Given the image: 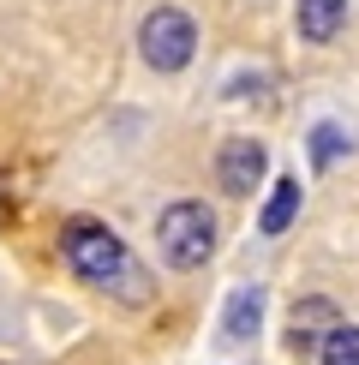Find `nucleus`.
Instances as JSON below:
<instances>
[{
  "mask_svg": "<svg viewBox=\"0 0 359 365\" xmlns=\"http://www.w3.org/2000/svg\"><path fill=\"white\" fill-rule=\"evenodd\" d=\"M60 252H66L72 276L90 282V287H132L126 299H138V269H132V252L120 246V234H108L102 222H72L60 234Z\"/></svg>",
  "mask_w": 359,
  "mask_h": 365,
  "instance_id": "1",
  "label": "nucleus"
},
{
  "mask_svg": "<svg viewBox=\"0 0 359 365\" xmlns=\"http://www.w3.org/2000/svg\"><path fill=\"white\" fill-rule=\"evenodd\" d=\"M293 216H299V180H276V192H269L258 227H264V234H288Z\"/></svg>",
  "mask_w": 359,
  "mask_h": 365,
  "instance_id": "8",
  "label": "nucleus"
},
{
  "mask_svg": "<svg viewBox=\"0 0 359 365\" xmlns=\"http://www.w3.org/2000/svg\"><path fill=\"white\" fill-rule=\"evenodd\" d=\"M0 365H12V359H0Z\"/></svg>",
  "mask_w": 359,
  "mask_h": 365,
  "instance_id": "11",
  "label": "nucleus"
},
{
  "mask_svg": "<svg viewBox=\"0 0 359 365\" xmlns=\"http://www.w3.org/2000/svg\"><path fill=\"white\" fill-rule=\"evenodd\" d=\"M341 150H348V132H341V126H329V120H323V126H311V162H318V168H329Z\"/></svg>",
  "mask_w": 359,
  "mask_h": 365,
  "instance_id": "10",
  "label": "nucleus"
},
{
  "mask_svg": "<svg viewBox=\"0 0 359 365\" xmlns=\"http://www.w3.org/2000/svg\"><path fill=\"white\" fill-rule=\"evenodd\" d=\"M335 324H341V317H335V306H329V299H318V294L299 299L293 317H288V341H293V354H318L323 336H329Z\"/></svg>",
  "mask_w": 359,
  "mask_h": 365,
  "instance_id": "5",
  "label": "nucleus"
},
{
  "mask_svg": "<svg viewBox=\"0 0 359 365\" xmlns=\"http://www.w3.org/2000/svg\"><path fill=\"white\" fill-rule=\"evenodd\" d=\"M258 324H264V294H258V287H239V294L228 299L222 329H228L234 341H251V336H258Z\"/></svg>",
  "mask_w": 359,
  "mask_h": 365,
  "instance_id": "7",
  "label": "nucleus"
},
{
  "mask_svg": "<svg viewBox=\"0 0 359 365\" xmlns=\"http://www.w3.org/2000/svg\"><path fill=\"white\" fill-rule=\"evenodd\" d=\"M293 19H299V36L306 42H335L341 24H348V0H299Z\"/></svg>",
  "mask_w": 359,
  "mask_h": 365,
  "instance_id": "6",
  "label": "nucleus"
},
{
  "mask_svg": "<svg viewBox=\"0 0 359 365\" xmlns=\"http://www.w3.org/2000/svg\"><path fill=\"white\" fill-rule=\"evenodd\" d=\"M318 365H359V324H335L318 347Z\"/></svg>",
  "mask_w": 359,
  "mask_h": 365,
  "instance_id": "9",
  "label": "nucleus"
},
{
  "mask_svg": "<svg viewBox=\"0 0 359 365\" xmlns=\"http://www.w3.org/2000/svg\"><path fill=\"white\" fill-rule=\"evenodd\" d=\"M156 246H162V257H168L174 269H204L209 252H216V216H209L204 204H192V197H180V204L162 210Z\"/></svg>",
  "mask_w": 359,
  "mask_h": 365,
  "instance_id": "2",
  "label": "nucleus"
},
{
  "mask_svg": "<svg viewBox=\"0 0 359 365\" xmlns=\"http://www.w3.org/2000/svg\"><path fill=\"white\" fill-rule=\"evenodd\" d=\"M192 48H198V24H192L180 6H156L144 19V30H138V54L156 72H180L192 60Z\"/></svg>",
  "mask_w": 359,
  "mask_h": 365,
  "instance_id": "3",
  "label": "nucleus"
},
{
  "mask_svg": "<svg viewBox=\"0 0 359 365\" xmlns=\"http://www.w3.org/2000/svg\"><path fill=\"white\" fill-rule=\"evenodd\" d=\"M264 168H269V156H264V144H251V138H228L222 156H216V180H222L228 197H251V186L264 180Z\"/></svg>",
  "mask_w": 359,
  "mask_h": 365,
  "instance_id": "4",
  "label": "nucleus"
}]
</instances>
